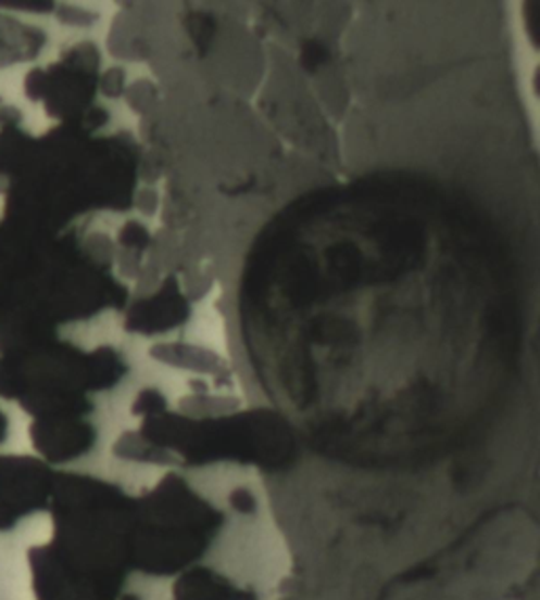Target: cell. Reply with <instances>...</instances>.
<instances>
[{"instance_id": "obj_2", "label": "cell", "mask_w": 540, "mask_h": 600, "mask_svg": "<svg viewBox=\"0 0 540 600\" xmlns=\"http://www.w3.org/2000/svg\"><path fill=\"white\" fill-rule=\"evenodd\" d=\"M0 396L2 398H17V382L13 367L7 356L0 354Z\"/></svg>"}, {"instance_id": "obj_3", "label": "cell", "mask_w": 540, "mask_h": 600, "mask_svg": "<svg viewBox=\"0 0 540 600\" xmlns=\"http://www.w3.org/2000/svg\"><path fill=\"white\" fill-rule=\"evenodd\" d=\"M7 436H9V420H7V416L0 411V443H4Z\"/></svg>"}, {"instance_id": "obj_1", "label": "cell", "mask_w": 540, "mask_h": 600, "mask_svg": "<svg viewBox=\"0 0 540 600\" xmlns=\"http://www.w3.org/2000/svg\"><path fill=\"white\" fill-rule=\"evenodd\" d=\"M51 492V470L35 458L0 456V523L11 525L22 514L45 506Z\"/></svg>"}]
</instances>
